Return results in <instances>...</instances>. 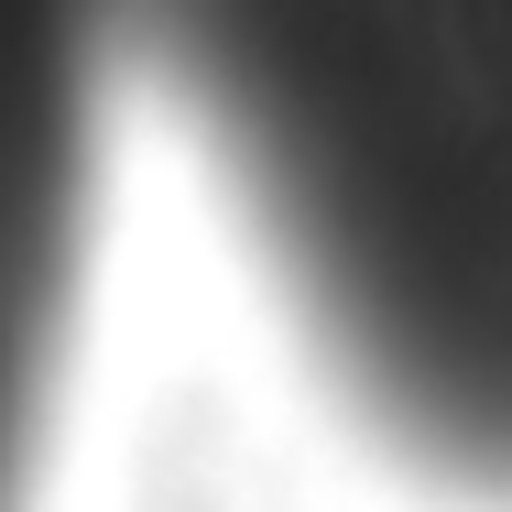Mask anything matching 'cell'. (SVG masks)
<instances>
[{
	"mask_svg": "<svg viewBox=\"0 0 512 512\" xmlns=\"http://www.w3.org/2000/svg\"><path fill=\"white\" fill-rule=\"evenodd\" d=\"M109 33L338 404L512 512V0H109Z\"/></svg>",
	"mask_w": 512,
	"mask_h": 512,
	"instance_id": "cell-1",
	"label": "cell"
}]
</instances>
